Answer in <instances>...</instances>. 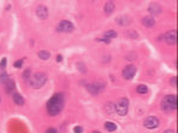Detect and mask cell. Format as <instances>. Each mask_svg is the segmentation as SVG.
<instances>
[{
    "mask_svg": "<svg viewBox=\"0 0 178 133\" xmlns=\"http://www.w3.org/2000/svg\"><path fill=\"white\" fill-rule=\"evenodd\" d=\"M63 105H64V98H63V94H55L51 99L48 101L46 103V109H48V113L51 115V117H55L61 113V111L63 109Z\"/></svg>",
    "mask_w": 178,
    "mask_h": 133,
    "instance_id": "6da1fadb",
    "label": "cell"
},
{
    "mask_svg": "<svg viewBox=\"0 0 178 133\" xmlns=\"http://www.w3.org/2000/svg\"><path fill=\"white\" fill-rule=\"evenodd\" d=\"M46 81H48V75L45 72H36L29 78V84L32 88L38 89L42 88L46 83Z\"/></svg>",
    "mask_w": 178,
    "mask_h": 133,
    "instance_id": "7a4b0ae2",
    "label": "cell"
},
{
    "mask_svg": "<svg viewBox=\"0 0 178 133\" xmlns=\"http://www.w3.org/2000/svg\"><path fill=\"white\" fill-rule=\"evenodd\" d=\"M177 108V96L176 95H166L162 101V109L165 112H172Z\"/></svg>",
    "mask_w": 178,
    "mask_h": 133,
    "instance_id": "3957f363",
    "label": "cell"
},
{
    "mask_svg": "<svg viewBox=\"0 0 178 133\" xmlns=\"http://www.w3.org/2000/svg\"><path fill=\"white\" fill-rule=\"evenodd\" d=\"M114 111L117 112V114L120 117H123L127 114L128 112V100L126 98H121L117 101V103L114 105Z\"/></svg>",
    "mask_w": 178,
    "mask_h": 133,
    "instance_id": "277c9868",
    "label": "cell"
},
{
    "mask_svg": "<svg viewBox=\"0 0 178 133\" xmlns=\"http://www.w3.org/2000/svg\"><path fill=\"white\" fill-rule=\"evenodd\" d=\"M163 38L169 45H175L177 43V32H176V30H171V31L165 33L163 36Z\"/></svg>",
    "mask_w": 178,
    "mask_h": 133,
    "instance_id": "5b68a950",
    "label": "cell"
},
{
    "mask_svg": "<svg viewBox=\"0 0 178 133\" xmlns=\"http://www.w3.org/2000/svg\"><path fill=\"white\" fill-rule=\"evenodd\" d=\"M144 126L148 130H154L159 126V120L156 117H147L144 121Z\"/></svg>",
    "mask_w": 178,
    "mask_h": 133,
    "instance_id": "8992f818",
    "label": "cell"
},
{
    "mask_svg": "<svg viewBox=\"0 0 178 133\" xmlns=\"http://www.w3.org/2000/svg\"><path fill=\"white\" fill-rule=\"evenodd\" d=\"M87 89L91 95H97L100 94L103 89H105V84L102 83H94V84H88L87 86Z\"/></svg>",
    "mask_w": 178,
    "mask_h": 133,
    "instance_id": "52a82bcc",
    "label": "cell"
},
{
    "mask_svg": "<svg viewBox=\"0 0 178 133\" xmlns=\"http://www.w3.org/2000/svg\"><path fill=\"white\" fill-rule=\"evenodd\" d=\"M57 30L59 32H73L74 31V25L69 20H62L59 23Z\"/></svg>",
    "mask_w": 178,
    "mask_h": 133,
    "instance_id": "ba28073f",
    "label": "cell"
},
{
    "mask_svg": "<svg viewBox=\"0 0 178 133\" xmlns=\"http://www.w3.org/2000/svg\"><path fill=\"white\" fill-rule=\"evenodd\" d=\"M135 72H137V68L135 66H127L123 69V71H122V76L126 80H131V78H133V76L135 75Z\"/></svg>",
    "mask_w": 178,
    "mask_h": 133,
    "instance_id": "9c48e42d",
    "label": "cell"
},
{
    "mask_svg": "<svg viewBox=\"0 0 178 133\" xmlns=\"http://www.w3.org/2000/svg\"><path fill=\"white\" fill-rule=\"evenodd\" d=\"M36 13H37V17H38V18H40L42 20H44V19H46L48 16H49V10H48V7H45L44 5H40V6L37 7Z\"/></svg>",
    "mask_w": 178,
    "mask_h": 133,
    "instance_id": "30bf717a",
    "label": "cell"
},
{
    "mask_svg": "<svg viewBox=\"0 0 178 133\" xmlns=\"http://www.w3.org/2000/svg\"><path fill=\"white\" fill-rule=\"evenodd\" d=\"M148 12H150L152 16L160 14V12H162V7H160V5L153 2V4H151V5L148 6Z\"/></svg>",
    "mask_w": 178,
    "mask_h": 133,
    "instance_id": "8fae6325",
    "label": "cell"
},
{
    "mask_svg": "<svg viewBox=\"0 0 178 133\" xmlns=\"http://www.w3.org/2000/svg\"><path fill=\"white\" fill-rule=\"evenodd\" d=\"M141 23H143V25H145L146 28H152V26H154V24H156V22H154V19H153L152 17H145V18H143Z\"/></svg>",
    "mask_w": 178,
    "mask_h": 133,
    "instance_id": "7c38bea8",
    "label": "cell"
},
{
    "mask_svg": "<svg viewBox=\"0 0 178 133\" xmlns=\"http://www.w3.org/2000/svg\"><path fill=\"white\" fill-rule=\"evenodd\" d=\"M14 88H16V84H14L13 80L10 78V81H8L7 83H5V92H6L7 94H10V93H12V92L14 90Z\"/></svg>",
    "mask_w": 178,
    "mask_h": 133,
    "instance_id": "4fadbf2b",
    "label": "cell"
},
{
    "mask_svg": "<svg viewBox=\"0 0 178 133\" xmlns=\"http://www.w3.org/2000/svg\"><path fill=\"white\" fill-rule=\"evenodd\" d=\"M117 23H118L120 26H126V25H128L131 23V20H129L128 17L123 16V17H118L117 18Z\"/></svg>",
    "mask_w": 178,
    "mask_h": 133,
    "instance_id": "5bb4252c",
    "label": "cell"
},
{
    "mask_svg": "<svg viewBox=\"0 0 178 133\" xmlns=\"http://www.w3.org/2000/svg\"><path fill=\"white\" fill-rule=\"evenodd\" d=\"M114 8H115V4L113 1H107L106 2V5H105V12L107 14H111L114 11Z\"/></svg>",
    "mask_w": 178,
    "mask_h": 133,
    "instance_id": "9a60e30c",
    "label": "cell"
},
{
    "mask_svg": "<svg viewBox=\"0 0 178 133\" xmlns=\"http://www.w3.org/2000/svg\"><path fill=\"white\" fill-rule=\"evenodd\" d=\"M13 101H14V103L16 105H18V106H23L24 103H25V100L24 98L20 95V94H13Z\"/></svg>",
    "mask_w": 178,
    "mask_h": 133,
    "instance_id": "2e32d148",
    "label": "cell"
},
{
    "mask_svg": "<svg viewBox=\"0 0 178 133\" xmlns=\"http://www.w3.org/2000/svg\"><path fill=\"white\" fill-rule=\"evenodd\" d=\"M105 127H106V130L109 131V132H114V131L117 130V125H115L114 123H111V121H107V123L105 124Z\"/></svg>",
    "mask_w": 178,
    "mask_h": 133,
    "instance_id": "e0dca14e",
    "label": "cell"
},
{
    "mask_svg": "<svg viewBox=\"0 0 178 133\" xmlns=\"http://www.w3.org/2000/svg\"><path fill=\"white\" fill-rule=\"evenodd\" d=\"M38 56H39V58L46 61V60L50 58V52H48V51H45V50H42V51L38 52Z\"/></svg>",
    "mask_w": 178,
    "mask_h": 133,
    "instance_id": "ac0fdd59",
    "label": "cell"
},
{
    "mask_svg": "<svg viewBox=\"0 0 178 133\" xmlns=\"http://www.w3.org/2000/svg\"><path fill=\"white\" fill-rule=\"evenodd\" d=\"M147 92H148V89L145 84H140V86L137 87V93H138V94H146Z\"/></svg>",
    "mask_w": 178,
    "mask_h": 133,
    "instance_id": "d6986e66",
    "label": "cell"
},
{
    "mask_svg": "<svg viewBox=\"0 0 178 133\" xmlns=\"http://www.w3.org/2000/svg\"><path fill=\"white\" fill-rule=\"evenodd\" d=\"M10 81V76L6 74V72H1L0 74V82L2 83V84H5V83H7Z\"/></svg>",
    "mask_w": 178,
    "mask_h": 133,
    "instance_id": "ffe728a7",
    "label": "cell"
},
{
    "mask_svg": "<svg viewBox=\"0 0 178 133\" xmlns=\"http://www.w3.org/2000/svg\"><path fill=\"white\" fill-rule=\"evenodd\" d=\"M117 36H118V33L115 32L114 30H109V31L105 32V38H107V39H109V38H115Z\"/></svg>",
    "mask_w": 178,
    "mask_h": 133,
    "instance_id": "44dd1931",
    "label": "cell"
},
{
    "mask_svg": "<svg viewBox=\"0 0 178 133\" xmlns=\"http://www.w3.org/2000/svg\"><path fill=\"white\" fill-rule=\"evenodd\" d=\"M23 77H24V80H28L31 77V70L30 69H26L25 71H24V74H23Z\"/></svg>",
    "mask_w": 178,
    "mask_h": 133,
    "instance_id": "7402d4cb",
    "label": "cell"
},
{
    "mask_svg": "<svg viewBox=\"0 0 178 133\" xmlns=\"http://www.w3.org/2000/svg\"><path fill=\"white\" fill-rule=\"evenodd\" d=\"M23 61H24V60L16 61V62L13 63V66H14V68H22V66H23Z\"/></svg>",
    "mask_w": 178,
    "mask_h": 133,
    "instance_id": "603a6c76",
    "label": "cell"
},
{
    "mask_svg": "<svg viewBox=\"0 0 178 133\" xmlns=\"http://www.w3.org/2000/svg\"><path fill=\"white\" fill-rule=\"evenodd\" d=\"M76 66H80V68H79V69H80V71H82V72H86V71H87V68H86V66H85L83 63H77Z\"/></svg>",
    "mask_w": 178,
    "mask_h": 133,
    "instance_id": "cb8c5ba5",
    "label": "cell"
},
{
    "mask_svg": "<svg viewBox=\"0 0 178 133\" xmlns=\"http://www.w3.org/2000/svg\"><path fill=\"white\" fill-rule=\"evenodd\" d=\"M170 83L172 84V87H177V77H176V76H174V77L171 78Z\"/></svg>",
    "mask_w": 178,
    "mask_h": 133,
    "instance_id": "d4e9b609",
    "label": "cell"
},
{
    "mask_svg": "<svg viewBox=\"0 0 178 133\" xmlns=\"http://www.w3.org/2000/svg\"><path fill=\"white\" fill-rule=\"evenodd\" d=\"M5 66H6V58H2L0 62V69H5Z\"/></svg>",
    "mask_w": 178,
    "mask_h": 133,
    "instance_id": "484cf974",
    "label": "cell"
},
{
    "mask_svg": "<svg viewBox=\"0 0 178 133\" xmlns=\"http://www.w3.org/2000/svg\"><path fill=\"white\" fill-rule=\"evenodd\" d=\"M82 131H83V129H82V127H80V126H77V127H75V129H74V132L75 133H81Z\"/></svg>",
    "mask_w": 178,
    "mask_h": 133,
    "instance_id": "4316f807",
    "label": "cell"
},
{
    "mask_svg": "<svg viewBox=\"0 0 178 133\" xmlns=\"http://www.w3.org/2000/svg\"><path fill=\"white\" fill-rule=\"evenodd\" d=\"M45 133H57V130H55V129H48Z\"/></svg>",
    "mask_w": 178,
    "mask_h": 133,
    "instance_id": "83f0119b",
    "label": "cell"
},
{
    "mask_svg": "<svg viewBox=\"0 0 178 133\" xmlns=\"http://www.w3.org/2000/svg\"><path fill=\"white\" fill-rule=\"evenodd\" d=\"M56 61H57V62H61V61H62V56H61V55H58V56L56 57Z\"/></svg>",
    "mask_w": 178,
    "mask_h": 133,
    "instance_id": "f1b7e54d",
    "label": "cell"
},
{
    "mask_svg": "<svg viewBox=\"0 0 178 133\" xmlns=\"http://www.w3.org/2000/svg\"><path fill=\"white\" fill-rule=\"evenodd\" d=\"M164 133H175V131H171V130H168V131H165Z\"/></svg>",
    "mask_w": 178,
    "mask_h": 133,
    "instance_id": "f546056e",
    "label": "cell"
},
{
    "mask_svg": "<svg viewBox=\"0 0 178 133\" xmlns=\"http://www.w3.org/2000/svg\"><path fill=\"white\" fill-rule=\"evenodd\" d=\"M93 133H101V132H99V131H95V132H93Z\"/></svg>",
    "mask_w": 178,
    "mask_h": 133,
    "instance_id": "4dcf8cb0",
    "label": "cell"
},
{
    "mask_svg": "<svg viewBox=\"0 0 178 133\" xmlns=\"http://www.w3.org/2000/svg\"><path fill=\"white\" fill-rule=\"evenodd\" d=\"M0 101H1V100H0Z\"/></svg>",
    "mask_w": 178,
    "mask_h": 133,
    "instance_id": "1f68e13d",
    "label": "cell"
}]
</instances>
